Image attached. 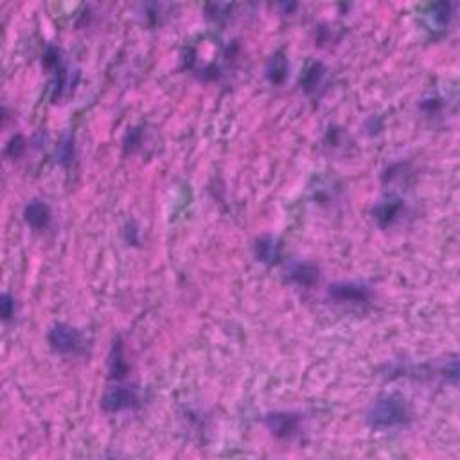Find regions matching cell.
I'll return each mask as SVG.
<instances>
[{"label":"cell","instance_id":"cell-1","mask_svg":"<svg viewBox=\"0 0 460 460\" xmlns=\"http://www.w3.org/2000/svg\"><path fill=\"white\" fill-rule=\"evenodd\" d=\"M408 406L397 395H383L371 404L367 423L372 428H394L408 421Z\"/></svg>","mask_w":460,"mask_h":460},{"label":"cell","instance_id":"cell-2","mask_svg":"<svg viewBox=\"0 0 460 460\" xmlns=\"http://www.w3.org/2000/svg\"><path fill=\"white\" fill-rule=\"evenodd\" d=\"M137 404H139V391L135 386H110L102 395V408L107 412H121V410L135 408Z\"/></svg>","mask_w":460,"mask_h":460},{"label":"cell","instance_id":"cell-3","mask_svg":"<svg viewBox=\"0 0 460 460\" xmlns=\"http://www.w3.org/2000/svg\"><path fill=\"white\" fill-rule=\"evenodd\" d=\"M49 342L60 353H74L81 344L79 331L67 324H56L49 333Z\"/></svg>","mask_w":460,"mask_h":460},{"label":"cell","instance_id":"cell-4","mask_svg":"<svg viewBox=\"0 0 460 460\" xmlns=\"http://www.w3.org/2000/svg\"><path fill=\"white\" fill-rule=\"evenodd\" d=\"M329 297L336 303H353L362 304L371 298V292L367 286L356 283H338L329 288Z\"/></svg>","mask_w":460,"mask_h":460},{"label":"cell","instance_id":"cell-5","mask_svg":"<svg viewBox=\"0 0 460 460\" xmlns=\"http://www.w3.org/2000/svg\"><path fill=\"white\" fill-rule=\"evenodd\" d=\"M265 424L274 435L286 439L292 437L293 433H297L300 415L292 414V412H275V414L266 415Z\"/></svg>","mask_w":460,"mask_h":460},{"label":"cell","instance_id":"cell-6","mask_svg":"<svg viewBox=\"0 0 460 460\" xmlns=\"http://www.w3.org/2000/svg\"><path fill=\"white\" fill-rule=\"evenodd\" d=\"M401 210H403V201L399 198H395V196H388V198L382 200L372 209V216L382 227H388L392 221L397 219Z\"/></svg>","mask_w":460,"mask_h":460},{"label":"cell","instance_id":"cell-7","mask_svg":"<svg viewBox=\"0 0 460 460\" xmlns=\"http://www.w3.org/2000/svg\"><path fill=\"white\" fill-rule=\"evenodd\" d=\"M254 252H256V257L261 263H266V265H274L277 263L281 257V245L279 241L272 236H263L259 237L254 245Z\"/></svg>","mask_w":460,"mask_h":460},{"label":"cell","instance_id":"cell-8","mask_svg":"<svg viewBox=\"0 0 460 460\" xmlns=\"http://www.w3.org/2000/svg\"><path fill=\"white\" fill-rule=\"evenodd\" d=\"M23 216H25V221H28L33 228H36V230L45 228L47 225H49V221H51V210H49L47 204L38 200L31 201V204L25 207Z\"/></svg>","mask_w":460,"mask_h":460},{"label":"cell","instance_id":"cell-9","mask_svg":"<svg viewBox=\"0 0 460 460\" xmlns=\"http://www.w3.org/2000/svg\"><path fill=\"white\" fill-rule=\"evenodd\" d=\"M289 279L297 283L298 286H313L318 281V268L313 263H295L289 268Z\"/></svg>","mask_w":460,"mask_h":460},{"label":"cell","instance_id":"cell-10","mask_svg":"<svg viewBox=\"0 0 460 460\" xmlns=\"http://www.w3.org/2000/svg\"><path fill=\"white\" fill-rule=\"evenodd\" d=\"M266 76L275 85H281L286 79V76H288V61H286V58L281 52L270 58L268 65H266Z\"/></svg>","mask_w":460,"mask_h":460},{"label":"cell","instance_id":"cell-11","mask_svg":"<svg viewBox=\"0 0 460 460\" xmlns=\"http://www.w3.org/2000/svg\"><path fill=\"white\" fill-rule=\"evenodd\" d=\"M451 19V6L446 2H439L433 4L430 13H428V20H430V28L444 29Z\"/></svg>","mask_w":460,"mask_h":460},{"label":"cell","instance_id":"cell-12","mask_svg":"<svg viewBox=\"0 0 460 460\" xmlns=\"http://www.w3.org/2000/svg\"><path fill=\"white\" fill-rule=\"evenodd\" d=\"M110 372H112V377H117V380L124 377L126 372H128V363L122 358V347L119 342H117V345L113 344V356L110 360Z\"/></svg>","mask_w":460,"mask_h":460},{"label":"cell","instance_id":"cell-13","mask_svg":"<svg viewBox=\"0 0 460 460\" xmlns=\"http://www.w3.org/2000/svg\"><path fill=\"white\" fill-rule=\"evenodd\" d=\"M322 76H324V69H322L320 63H315V65L309 67V69L306 70V76H304V79H303L304 89H306L307 92L315 89L316 85L320 83Z\"/></svg>","mask_w":460,"mask_h":460},{"label":"cell","instance_id":"cell-14","mask_svg":"<svg viewBox=\"0 0 460 460\" xmlns=\"http://www.w3.org/2000/svg\"><path fill=\"white\" fill-rule=\"evenodd\" d=\"M23 148H25V144H23L22 137H14V139H11V142L8 144V148H6V153L17 158V157H20V153L23 151Z\"/></svg>","mask_w":460,"mask_h":460},{"label":"cell","instance_id":"cell-15","mask_svg":"<svg viewBox=\"0 0 460 460\" xmlns=\"http://www.w3.org/2000/svg\"><path fill=\"white\" fill-rule=\"evenodd\" d=\"M0 306H2V316H4L6 320H10L11 316H13V313H14L13 298H11L10 295H4V297H2V303H0Z\"/></svg>","mask_w":460,"mask_h":460}]
</instances>
